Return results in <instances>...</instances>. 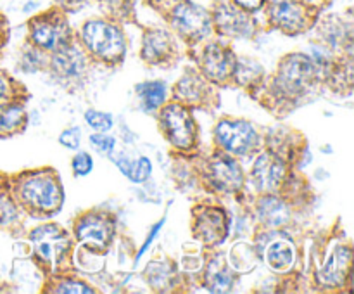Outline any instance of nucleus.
<instances>
[{
    "instance_id": "obj_1",
    "label": "nucleus",
    "mask_w": 354,
    "mask_h": 294,
    "mask_svg": "<svg viewBox=\"0 0 354 294\" xmlns=\"http://www.w3.org/2000/svg\"><path fill=\"white\" fill-rule=\"evenodd\" d=\"M16 192L21 203L38 213H54L61 208L62 190L54 173H33L17 180Z\"/></svg>"
},
{
    "instance_id": "obj_2",
    "label": "nucleus",
    "mask_w": 354,
    "mask_h": 294,
    "mask_svg": "<svg viewBox=\"0 0 354 294\" xmlns=\"http://www.w3.org/2000/svg\"><path fill=\"white\" fill-rule=\"evenodd\" d=\"M83 42L90 52L104 61L118 62L124 55L123 35L106 21H88L83 26Z\"/></svg>"
},
{
    "instance_id": "obj_3",
    "label": "nucleus",
    "mask_w": 354,
    "mask_h": 294,
    "mask_svg": "<svg viewBox=\"0 0 354 294\" xmlns=\"http://www.w3.org/2000/svg\"><path fill=\"white\" fill-rule=\"evenodd\" d=\"M161 127L175 147L190 149L196 142L197 127L192 114L182 104H169L161 113Z\"/></svg>"
},
{
    "instance_id": "obj_4",
    "label": "nucleus",
    "mask_w": 354,
    "mask_h": 294,
    "mask_svg": "<svg viewBox=\"0 0 354 294\" xmlns=\"http://www.w3.org/2000/svg\"><path fill=\"white\" fill-rule=\"evenodd\" d=\"M315 61L308 55L292 54L287 55L280 64L279 85L287 93L304 92L313 83Z\"/></svg>"
},
{
    "instance_id": "obj_5",
    "label": "nucleus",
    "mask_w": 354,
    "mask_h": 294,
    "mask_svg": "<svg viewBox=\"0 0 354 294\" xmlns=\"http://www.w3.org/2000/svg\"><path fill=\"white\" fill-rule=\"evenodd\" d=\"M31 40L45 50H57L68 45L69 28L68 21L59 14H44L31 21Z\"/></svg>"
},
{
    "instance_id": "obj_6",
    "label": "nucleus",
    "mask_w": 354,
    "mask_h": 294,
    "mask_svg": "<svg viewBox=\"0 0 354 294\" xmlns=\"http://www.w3.org/2000/svg\"><path fill=\"white\" fill-rule=\"evenodd\" d=\"M216 140L232 154H248L258 144V134L248 121L223 120L216 127Z\"/></svg>"
},
{
    "instance_id": "obj_7",
    "label": "nucleus",
    "mask_w": 354,
    "mask_h": 294,
    "mask_svg": "<svg viewBox=\"0 0 354 294\" xmlns=\"http://www.w3.org/2000/svg\"><path fill=\"white\" fill-rule=\"evenodd\" d=\"M171 24L185 38L197 40V38L207 35L211 19L203 7L196 6L189 0H180L171 10Z\"/></svg>"
},
{
    "instance_id": "obj_8",
    "label": "nucleus",
    "mask_w": 354,
    "mask_h": 294,
    "mask_svg": "<svg viewBox=\"0 0 354 294\" xmlns=\"http://www.w3.org/2000/svg\"><path fill=\"white\" fill-rule=\"evenodd\" d=\"M270 21L286 33H299L306 28V9L297 0H270L268 2Z\"/></svg>"
},
{
    "instance_id": "obj_9",
    "label": "nucleus",
    "mask_w": 354,
    "mask_h": 294,
    "mask_svg": "<svg viewBox=\"0 0 354 294\" xmlns=\"http://www.w3.org/2000/svg\"><path fill=\"white\" fill-rule=\"evenodd\" d=\"M31 242L35 246V252L50 265L57 263L68 248V237L57 225H44L35 228L31 232Z\"/></svg>"
},
{
    "instance_id": "obj_10",
    "label": "nucleus",
    "mask_w": 354,
    "mask_h": 294,
    "mask_svg": "<svg viewBox=\"0 0 354 294\" xmlns=\"http://www.w3.org/2000/svg\"><path fill=\"white\" fill-rule=\"evenodd\" d=\"M209 180L221 192H237L244 185V173L237 161L228 156H214L209 163Z\"/></svg>"
},
{
    "instance_id": "obj_11",
    "label": "nucleus",
    "mask_w": 354,
    "mask_h": 294,
    "mask_svg": "<svg viewBox=\"0 0 354 294\" xmlns=\"http://www.w3.org/2000/svg\"><path fill=\"white\" fill-rule=\"evenodd\" d=\"M194 230H196L197 239H201L204 244H220L228 234L227 214L218 208H203L201 214L196 217Z\"/></svg>"
},
{
    "instance_id": "obj_12",
    "label": "nucleus",
    "mask_w": 354,
    "mask_h": 294,
    "mask_svg": "<svg viewBox=\"0 0 354 294\" xmlns=\"http://www.w3.org/2000/svg\"><path fill=\"white\" fill-rule=\"evenodd\" d=\"M235 62L237 61L228 48L214 44L204 50L203 59H201V69L206 78L221 83L234 75Z\"/></svg>"
},
{
    "instance_id": "obj_13",
    "label": "nucleus",
    "mask_w": 354,
    "mask_h": 294,
    "mask_svg": "<svg viewBox=\"0 0 354 294\" xmlns=\"http://www.w3.org/2000/svg\"><path fill=\"white\" fill-rule=\"evenodd\" d=\"M114 225L107 214L90 213L83 217L82 220L76 221L75 234L80 241L88 242L90 246L102 248L113 237Z\"/></svg>"
},
{
    "instance_id": "obj_14",
    "label": "nucleus",
    "mask_w": 354,
    "mask_h": 294,
    "mask_svg": "<svg viewBox=\"0 0 354 294\" xmlns=\"http://www.w3.org/2000/svg\"><path fill=\"white\" fill-rule=\"evenodd\" d=\"M283 178H286V165L282 159L270 152L259 156L252 168V180L259 190L273 192L282 185Z\"/></svg>"
},
{
    "instance_id": "obj_15",
    "label": "nucleus",
    "mask_w": 354,
    "mask_h": 294,
    "mask_svg": "<svg viewBox=\"0 0 354 294\" xmlns=\"http://www.w3.org/2000/svg\"><path fill=\"white\" fill-rule=\"evenodd\" d=\"M351 259H353V251L346 246H339L334 251L330 252V256L325 261L324 268L318 273V279L324 286L328 287H337L342 286L346 280V277L349 275V270H351Z\"/></svg>"
},
{
    "instance_id": "obj_16",
    "label": "nucleus",
    "mask_w": 354,
    "mask_h": 294,
    "mask_svg": "<svg viewBox=\"0 0 354 294\" xmlns=\"http://www.w3.org/2000/svg\"><path fill=\"white\" fill-rule=\"evenodd\" d=\"M175 50V42L171 35L165 30H152L144 38V59L149 62H165Z\"/></svg>"
},
{
    "instance_id": "obj_17",
    "label": "nucleus",
    "mask_w": 354,
    "mask_h": 294,
    "mask_svg": "<svg viewBox=\"0 0 354 294\" xmlns=\"http://www.w3.org/2000/svg\"><path fill=\"white\" fill-rule=\"evenodd\" d=\"M216 24L221 33L230 37H248L251 33V19L239 7H220Z\"/></svg>"
},
{
    "instance_id": "obj_18",
    "label": "nucleus",
    "mask_w": 354,
    "mask_h": 294,
    "mask_svg": "<svg viewBox=\"0 0 354 294\" xmlns=\"http://www.w3.org/2000/svg\"><path fill=\"white\" fill-rule=\"evenodd\" d=\"M86 61L83 57L82 52L75 47H64L57 48L54 55V68L57 69L59 75L66 76V78H78L85 69Z\"/></svg>"
},
{
    "instance_id": "obj_19",
    "label": "nucleus",
    "mask_w": 354,
    "mask_h": 294,
    "mask_svg": "<svg viewBox=\"0 0 354 294\" xmlns=\"http://www.w3.org/2000/svg\"><path fill=\"white\" fill-rule=\"evenodd\" d=\"M26 111L17 102H0V137H9L24 128Z\"/></svg>"
},
{
    "instance_id": "obj_20",
    "label": "nucleus",
    "mask_w": 354,
    "mask_h": 294,
    "mask_svg": "<svg viewBox=\"0 0 354 294\" xmlns=\"http://www.w3.org/2000/svg\"><path fill=\"white\" fill-rule=\"evenodd\" d=\"M111 158H113L114 165H116L131 182H144V180L149 178V175H151L152 172V165L151 161H149V158H138L135 159V161L127 158V156H118L116 158V156L111 154Z\"/></svg>"
},
{
    "instance_id": "obj_21",
    "label": "nucleus",
    "mask_w": 354,
    "mask_h": 294,
    "mask_svg": "<svg viewBox=\"0 0 354 294\" xmlns=\"http://www.w3.org/2000/svg\"><path fill=\"white\" fill-rule=\"evenodd\" d=\"M266 261L277 272H286L294 263V246L289 241H275L266 249Z\"/></svg>"
},
{
    "instance_id": "obj_22",
    "label": "nucleus",
    "mask_w": 354,
    "mask_h": 294,
    "mask_svg": "<svg viewBox=\"0 0 354 294\" xmlns=\"http://www.w3.org/2000/svg\"><path fill=\"white\" fill-rule=\"evenodd\" d=\"M204 92H206V85L201 80V76L197 75H187L180 80V83L176 85V95L182 100H185L187 104H197L204 99Z\"/></svg>"
},
{
    "instance_id": "obj_23",
    "label": "nucleus",
    "mask_w": 354,
    "mask_h": 294,
    "mask_svg": "<svg viewBox=\"0 0 354 294\" xmlns=\"http://www.w3.org/2000/svg\"><path fill=\"white\" fill-rule=\"evenodd\" d=\"M259 214H261V218L266 223L273 225V227L283 225L289 220V210H287L286 203L275 199V197H266V199L261 201V204H259Z\"/></svg>"
},
{
    "instance_id": "obj_24",
    "label": "nucleus",
    "mask_w": 354,
    "mask_h": 294,
    "mask_svg": "<svg viewBox=\"0 0 354 294\" xmlns=\"http://www.w3.org/2000/svg\"><path fill=\"white\" fill-rule=\"evenodd\" d=\"M234 273L228 268L225 263H216L209 266V272H207V287L214 293H227L234 287Z\"/></svg>"
},
{
    "instance_id": "obj_25",
    "label": "nucleus",
    "mask_w": 354,
    "mask_h": 294,
    "mask_svg": "<svg viewBox=\"0 0 354 294\" xmlns=\"http://www.w3.org/2000/svg\"><path fill=\"white\" fill-rule=\"evenodd\" d=\"M138 93L145 109H158L166 99V85L162 82H147L138 86Z\"/></svg>"
},
{
    "instance_id": "obj_26",
    "label": "nucleus",
    "mask_w": 354,
    "mask_h": 294,
    "mask_svg": "<svg viewBox=\"0 0 354 294\" xmlns=\"http://www.w3.org/2000/svg\"><path fill=\"white\" fill-rule=\"evenodd\" d=\"M17 220V208L9 190L0 185V227H10Z\"/></svg>"
},
{
    "instance_id": "obj_27",
    "label": "nucleus",
    "mask_w": 354,
    "mask_h": 294,
    "mask_svg": "<svg viewBox=\"0 0 354 294\" xmlns=\"http://www.w3.org/2000/svg\"><path fill=\"white\" fill-rule=\"evenodd\" d=\"M85 120L88 127H92L97 131H107L113 127V116L109 113H102V111L90 109L86 111Z\"/></svg>"
},
{
    "instance_id": "obj_28",
    "label": "nucleus",
    "mask_w": 354,
    "mask_h": 294,
    "mask_svg": "<svg viewBox=\"0 0 354 294\" xmlns=\"http://www.w3.org/2000/svg\"><path fill=\"white\" fill-rule=\"evenodd\" d=\"M90 142H92V145L95 147V151H99L100 154H104V156L113 154L114 144H116V140L106 134L90 135Z\"/></svg>"
},
{
    "instance_id": "obj_29",
    "label": "nucleus",
    "mask_w": 354,
    "mask_h": 294,
    "mask_svg": "<svg viewBox=\"0 0 354 294\" xmlns=\"http://www.w3.org/2000/svg\"><path fill=\"white\" fill-rule=\"evenodd\" d=\"M93 161L90 158V154L86 152H78V154L73 158V172H75L76 176H85L92 172Z\"/></svg>"
},
{
    "instance_id": "obj_30",
    "label": "nucleus",
    "mask_w": 354,
    "mask_h": 294,
    "mask_svg": "<svg viewBox=\"0 0 354 294\" xmlns=\"http://www.w3.org/2000/svg\"><path fill=\"white\" fill-rule=\"evenodd\" d=\"M80 138H82V131H80V128L73 127L62 131L59 140H61V144H64L68 149H78Z\"/></svg>"
},
{
    "instance_id": "obj_31",
    "label": "nucleus",
    "mask_w": 354,
    "mask_h": 294,
    "mask_svg": "<svg viewBox=\"0 0 354 294\" xmlns=\"http://www.w3.org/2000/svg\"><path fill=\"white\" fill-rule=\"evenodd\" d=\"M57 293H92L90 287H86L83 282H78V280H62L57 287H55Z\"/></svg>"
},
{
    "instance_id": "obj_32",
    "label": "nucleus",
    "mask_w": 354,
    "mask_h": 294,
    "mask_svg": "<svg viewBox=\"0 0 354 294\" xmlns=\"http://www.w3.org/2000/svg\"><path fill=\"white\" fill-rule=\"evenodd\" d=\"M10 95V80L3 71H0V102L9 99Z\"/></svg>"
},
{
    "instance_id": "obj_33",
    "label": "nucleus",
    "mask_w": 354,
    "mask_h": 294,
    "mask_svg": "<svg viewBox=\"0 0 354 294\" xmlns=\"http://www.w3.org/2000/svg\"><path fill=\"white\" fill-rule=\"evenodd\" d=\"M234 2L242 10H256L265 3V0H234Z\"/></svg>"
},
{
    "instance_id": "obj_34",
    "label": "nucleus",
    "mask_w": 354,
    "mask_h": 294,
    "mask_svg": "<svg viewBox=\"0 0 354 294\" xmlns=\"http://www.w3.org/2000/svg\"><path fill=\"white\" fill-rule=\"evenodd\" d=\"M7 35H9V30H7V23H6V17L0 16V48L6 45L7 42Z\"/></svg>"
},
{
    "instance_id": "obj_35",
    "label": "nucleus",
    "mask_w": 354,
    "mask_h": 294,
    "mask_svg": "<svg viewBox=\"0 0 354 294\" xmlns=\"http://www.w3.org/2000/svg\"><path fill=\"white\" fill-rule=\"evenodd\" d=\"M161 225H162V221H159V223H158V225H156V227H154V228H152L151 235H149V237H147V241H145L144 248H142V249H140V252H138V258H140V256H142V255H144V252H145V249H147V248H149V246H151L152 239H154V237H156V234H158V230H159V228H161Z\"/></svg>"
},
{
    "instance_id": "obj_36",
    "label": "nucleus",
    "mask_w": 354,
    "mask_h": 294,
    "mask_svg": "<svg viewBox=\"0 0 354 294\" xmlns=\"http://www.w3.org/2000/svg\"><path fill=\"white\" fill-rule=\"evenodd\" d=\"M303 2H308V3H317V2H320V0H303Z\"/></svg>"
}]
</instances>
